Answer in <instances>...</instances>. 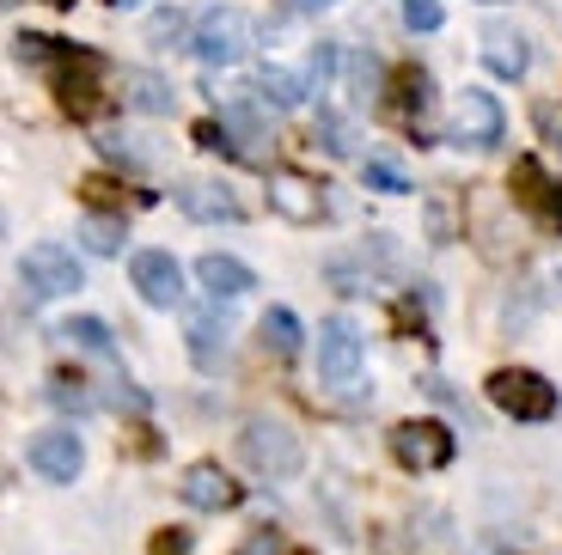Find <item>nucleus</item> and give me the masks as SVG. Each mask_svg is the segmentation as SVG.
I'll return each instance as SVG.
<instances>
[{"instance_id": "obj_1", "label": "nucleus", "mask_w": 562, "mask_h": 555, "mask_svg": "<svg viewBox=\"0 0 562 555\" xmlns=\"http://www.w3.org/2000/svg\"><path fill=\"white\" fill-rule=\"evenodd\" d=\"M13 56L25 61V68H43L49 73V92H56V104L68 116H99L104 104V80H111V61L99 56V49H86V43H61V37H43V31H25V37H13Z\"/></svg>"}, {"instance_id": "obj_2", "label": "nucleus", "mask_w": 562, "mask_h": 555, "mask_svg": "<svg viewBox=\"0 0 562 555\" xmlns=\"http://www.w3.org/2000/svg\"><path fill=\"white\" fill-rule=\"evenodd\" d=\"M251 43H257V19L245 13V7H209V13L196 19V31H190V49H196V61H209V68L245 61Z\"/></svg>"}, {"instance_id": "obj_3", "label": "nucleus", "mask_w": 562, "mask_h": 555, "mask_svg": "<svg viewBox=\"0 0 562 555\" xmlns=\"http://www.w3.org/2000/svg\"><path fill=\"white\" fill-rule=\"evenodd\" d=\"M239 452H245V464H251L257 476H269V483H288V476H300V464H306L300 433L288 428V421H276V416H251V421H245Z\"/></svg>"}, {"instance_id": "obj_4", "label": "nucleus", "mask_w": 562, "mask_h": 555, "mask_svg": "<svg viewBox=\"0 0 562 555\" xmlns=\"http://www.w3.org/2000/svg\"><path fill=\"white\" fill-rule=\"evenodd\" d=\"M490 403L502 409V416H514V421H550L557 416V385H550L544 373H532V366H495L490 373Z\"/></svg>"}, {"instance_id": "obj_5", "label": "nucleus", "mask_w": 562, "mask_h": 555, "mask_svg": "<svg viewBox=\"0 0 562 555\" xmlns=\"http://www.w3.org/2000/svg\"><path fill=\"white\" fill-rule=\"evenodd\" d=\"M19 281H25L31 299H68V293L86 287V269L68 245H31L19 257Z\"/></svg>"}, {"instance_id": "obj_6", "label": "nucleus", "mask_w": 562, "mask_h": 555, "mask_svg": "<svg viewBox=\"0 0 562 555\" xmlns=\"http://www.w3.org/2000/svg\"><path fill=\"white\" fill-rule=\"evenodd\" d=\"M392 458L404 464V471H416V476H428V471H447L452 464V452H459V440H452V428L447 421H397L392 433Z\"/></svg>"}, {"instance_id": "obj_7", "label": "nucleus", "mask_w": 562, "mask_h": 555, "mask_svg": "<svg viewBox=\"0 0 562 555\" xmlns=\"http://www.w3.org/2000/svg\"><path fill=\"white\" fill-rule=\"evenodd\" d=\"M361 361H367V336L355 318H324L318 324V378L324 385H342L349 390L355 378H361Z\"/></svg>"}, {"instance_id": "obj_8", "label": "nucleus", "mask_w": 562, "mask_h": 555, "mask_svg": "<svg viewBox=\"0 0 562 555\" xmlns=\"http://www.w3.org/2000/svg\"><path fill=\"white\" fill-rule=\"evenodd\" d=\"M507 190H514V202H520V208L532 214L538 226H544V233H562V178H550L538 154H520V159H514V178H507Z\"/></svg>"}, {"instance_id": "obj_9", "label": "nucleus", "mask_w": 562, "mask_h": 555, "mask_svg": "<svg viewBox=\"0 0 562 555\" xmlns=\"http://www.w3.org/2000/svg\"><path fill=\"white\" fill-rule=\"evenodd\" d=\"M502 135H507L502 98L483 92V86H464L459 104H452V140L459 147H502Z\"/></svg>"}, {"instance_id": "obj_10", "label": "nucleus", "mask_w": 562, "mask_h": 555, "mask_svg": "<svg viewBox=\"0 0 562 555\" xmlns=\"http://www.w3.org/2000/svg\"><path fill=\"white\" fill-rule=\"evenodd\" d=\"M128 281H135V293L147 306H159V312L183 306V269L171 250H135L128 257Z\"/></svg>"}, {"instance_id": "obj_11", "label": "nucleus", "mask_w": 562, "mask_h": 555, "mask_svg": "<svg viewBox=\"0 0 562 555\" xmlns=\"http://www.w3.org/2000/svg\"><path fill=\"white\" fill-rule=\"evenodd\" d=\"M178 208L196 226H239L245 220V202L233 195V183H221V178H183L178 183Z\"/></svg>"}, {"instance_id": "obj_12", "label": "nucleus", "mask_w": 562, "mask_h": 555, "mask_svg": "<svg viewBox=\"0 0 562 555\" xmlns=\"http://www.w3.org/2000/svg\"><path fill=\"white\" fill-rule=\"evenodd\" d=\"M25 464L43 476V483H74L80 464H86V445H80L74 428H43L37 440L25 445Z\"/></svg>"}, {"instance_id": "obj_13", "label": "nucleus", "mask_w": 562, "mask_h": 555, "mask_svg": "<svg viewBox=\"0 0 562 555\" xmlns=\"http://www.w3.org/2000/svg\"><path fill=\"white\" fill-rule=\"evenodd\" d=\"M178 495H183V507H196V513H233V507L245 500V488L233 483L214 458H202V464H190V471L178 476Z\"/></svg>"}, {"instance_id": "obj_14", "label": "nucleus", "mask_w": 562, "mask_h": 555, "mask_svg": "<svg viewBox=\"0 0 562 555\" xmlns=\"http://www.w3.org/2000/svg\"><path fill=\"white\" fill-rule=\"evenodd\" d=\"M269 208L294 226H318L324 220V190L312 178H300V171H276V178H269Z\"/></svg>"}, {"instance_id": "obj_15", "label": "nucleus", "mask_w": 562, "mask_h": 555, "mask_svg": "<svg viewBox=\"0 0 562 555\" xmlns=\"http://www.w3.org/2000/svg\"><path fill=\"white\" fill-rule=\"evenodd\" d=\"M196 281H202V293H209L214 306H221V299H245V293L257 287L251 263L226 257V250H202V257H196Z\"/></svg>"}, {"instance_id": "obj_16", "label": "nucleus", "mask_w": 562, "mask_h": 555, "mask_svg": "<svg viewBox=\"0 0 562 555\" xmlns=\"http://www.w3.org/2000/svg\"><path fill=\"white\" fill-rule=\"evenodd\" d=\"M483 61H490L495 80H520L526 68H532V43H526L520 25H483Z\"/></svg>"}, {"instance_id": "obj_17", "label": "nucleus", "mask_w": 562, "mask_h": 555, "mask_svg": "<svg viewBox=\"0 0 562 555\" xmlns=\"http://www.w3.org/2000/svg\"><path fill=\"white\" fill-rule=\"evenodd\" d=\"M123 104H135V111H147V116H171L178 111V92H171V80L154 68H123Z\"/></svg>"}, {"instance_id": "obj_18", "label": "nucleus", "mask_w": 562, "mask_h": 555, "mask_svg": "<svg viewBox=\"0 0 562 555\" xmlns=\"http://www.w3.org/2000/svg\"><path fill=\"white\" fill-rule=\"evenodd\" d=\"M226 348H233L226 318H221V312H196V318H190V361H196L202 373H221V366H226Z\"/></svg>"}, {"instance_id": "obj_19", "label": "nucleus", "mask_w": 562, "mask_h": 555, "mask_svg": "<svg viewBox=\"0 0 562 555\" xmlns=\"http://www.w3.org/2000/svg\"><path fill=\"white\" fill-rule=\"evenodd\" d=\"M263 104H276V111H300L306 104V80H300L294 68H281V61H269L263 73H257V86H251Z\"/></svg>"}, {"instance_id": "obj_20", "label": "nucleus", "mask_w": 562, "mask_h": 555, "mask_svg": "<svg viewBox=\"0 0 562 555\" xmlns=\"http://www.w3.org/2000/svg\"><path fill=\"white\" fill-rule=\"evenodd\" d=\"M428 92H435L428 68H397L392 73V111L404 116V123H416V116L428 111Z\"/></svg>"}, {"instance_id": "obj_21", "label": "nucleus", "mask_w": 562, "mask_h": 555, "mask_svg": "<svg viewBox=\"0 0 562 555\" xmlns=\"http://www.w3.org/2000/svg\"><path fill=\"white\" fill-rule=\"evenodd\" d=\"M257 330H263V348H276L281 361H294V354H300V342H306V330H300V318H294L288 306H269Z\"/></svg>"}, {"instance_id": "obj_22", "label": "nucleus", "mask_w": 562, "mask_h": 555, "mask_svg": "<svg viewBox=\"0 0 562 555\" xmlns=\"http://www.w3.org/2000/svg\"><path fill=\"white\" fill-rule=\"evenodd\" d=\"M123 220H116V214H86L80 220V245L92 250V257H116V250H123Z\"/></svg>"}, {"instance_id": "obj_23", "label": "nucleus", "mask_w": 562, "mask_h": 555, "mask_svg": "<svg viewBox=\"0 0 562 555\" xmlns=\"http://www.w3.org/2000/svg\"><path fill=\"white\" fill-rule=\"evenodd\" d=\"M56 336H61V342H74V348H86V354H111V324H104V318H68Z\"/></svg>"}, {"instance_id": "obj_24", "label": "nucleus", "mask_w": 562, "mask_h": 555, "mask_svg": "<svg viewBox=\"0 0 562 555\" xmlns=\"http://www.w3.org/2000/svg\"><path fill=\"white\" fill-rule=\"evenodd\" d=\"M190 19L178 13V7H166V13H154L147 19V43H154V49H178V43H190Z\"/></svg>"}, {"instance_id": "obj_25", "label": "nucleus", "mask_w": 562, "mask_h": 555, "mask_svg": "<svg viewBox=\"0 0 562 555\" xmlns=\"http://www.w3.org/2000/svg\"><path fill=\"white\" fill-rule=\"evenodd\" d=\"M367 190H380V195H409L416 183H409L404 171L392 166V159H367Z\"/></svg>"}, {"instance_id": "obj_26", "label": "nucleus", "mask_w": 562, "mask_h": 555, "mask_svg": "<svg viewBox=\"0 0 562 555\" xmlns=\"http://www.w3.org/2000/svg\"><path fill=\"white\" fill-rule=\"evenodd\" d=\"M318 147L324 154H337V159H349L355 154V128L342 123V116H318Z\"/></svg>"}, {"instance_id": "obj_27", "label": "nucleus", "mask_w": 562, "mask_h": 555, "mask_svg": "<svg viewBox=\"0 0 562 555\" xmlns=\"http://www.w3.org/2000/svg\"><path fill=\"white\" fill-rule=\"evenodd\" d=\"M330 80H337V43H318L306 61V92H324Z\"/></svg>"}, {"instance_id": "obj_28", "label": "nucleus", "mask_w": 562, "mask_h": 555, "mask_svg": "<svg viewBox=\"0 0 562 555\" xmlns=\"http://www.w3.org/2000/svg\"><path fill=\"white\" fill-rule=\"evenodd\" d=\"M404 25L409 31H440L447 25V7H440V0H404Z\"/></svg>"}, {"instance_id": "obj_29", "label": "nucleus", "mask_w": 562, "mask_h": 555, "mask_svg": "<svg viewBox=\"0 0 562 555\" xmlns=\"http://www.w3.org/2000/svg\"><path fill=\"white\" fill-rule=\"evenodd\" d=\"M196 147H209V154H239V140H233L226 123H196Z\"/></svg>"}, {"instance_id": "obj_30", "label": "nucleus", "mask_w": 562, "mask_h": 555, "mask_svg": "<svg viewBox=\"0 0 562 555\" xmlns=\"http://www.w3.org/2000/svg\"><path fill=\"white\" fill-rule=\"evenodd\" d=\"M49 397H56V403H74V409H86V403H92V397H86V378H68V373L49 378Z\"/></svg>"}, {"instance_id": "obj_31", "label": "nucleus", "mask_w": 562, "mask_h": 555, "mask_svg": "<svg viewBox=\"0 0 562 555\" xmlns=\"http://www.w3.org/2000/svg\"><path fill=\"white\" fill-rule=\"evenodd\" d=\"M154 555H190V531H183V525L159 531V537H154Z\"/></svg>"}, {"instance_id": "obj_32", "label": "nucleus", "mask_w": 562, "mask_h": 555, "mask_svg": "<svg viewBox=\"0 0 562 555\" xmlns=\"http://www.w3.org/2000/svg\"><path fill=\"white\" fill-rule=\"evenodd\" d=\"M373 73H380L373 61H367V56H355V98H367V92H373Z\"/></svg>"}, {"instance_id": "obj_33", "label": "nucleus", "mask_w": 562, "mask_h": 555, "mask_svg": "<svg viewBox=\"0 0 562 555\" xmlns=\"http://www.w3.org/2000/svg\"><path fill=\"white\" fill-rule=\"evenodd\" d=\"M245 555H281V537L276 531H257V537L245 543Z\"/></svg>"}, {"instance_id": "obj_34", "label": "nucleus", "mask_w": 562, "mask_h": 555, "mask_svg": "<svg viewBox=\"0 0 562 555\" xmlns=\"http://www.w3.org/2000/svg\"><path fill=\"white\" fill-rule=\"evenodd\" d=\"M300 7H306V13H324V7H337V0H300Z\"/></svg>"}, {"instance_id": "obj_35", "label": "nucleus", "mask_w": 562, "mask_h": 555, "mask_svg": "<svg viewBox=\"0 0 562 555\" xmlns=\"http://www.w3.org/2000/svg\"><path fill=\"white\" fill-rule=\"evenodd\" d=\"M111 7H116V13H123V7H147V0H111Z\"/></svg>"}, {"instance_id": "obj_36", "label": "nucleus", "mask_w": 562, "mask_h": 555, "mask_svg": "<svg viewBox=\"0 0 562 555\" xmlns=\"http://www.w3.org/2000/svg\"><path fill=\"white\" fill-rule=\"evenodd\" d=\"M43 7H74V0H43Z\"/></svg>"}, {"instance_id": "obj_37", "label": "nucleus", "mask_w": 562, "mask_h": 555, "mask_svg": "<svg viewBox=\"0 0 562 555\" xmlns=\"http://www.w3.org/2000/svg\"><path fill=\"white\" fill-rule=\"evenodd\" d=\"M557 293H562V269H557Z\"/></svg>"}, {"instance_id": "obj_38", "label": "nucleus", "mask_w": 562, "mask_h": 555, "mask_svg": "<svg viewBox=\"0 0 562 555\" xmlns=\"http://www.w3.org/2000/svg\"><path fill=\"white\" fill-rule=\"evenodd\" d=\"M294 555H306V550H294Z\"/></svg>"}]
</instances>
